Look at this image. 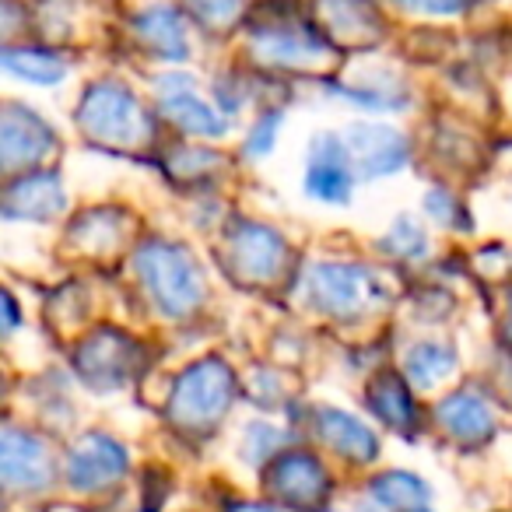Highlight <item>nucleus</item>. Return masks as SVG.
I'll return each mask as SVG.
<instances>
[{
	"label": "nucleus",
	"instance_id": "f257e3e1",
	"mask_svg": "<svg viewBox=\"0 0 512 512\" xmlns=\"http://www.w3.org/2000/svg\"><path fill=\"white\" fill-rule=\"evenodd\" d=\"M134 264L148 295L155 299V306L172 320L190 316L204 299V281H200L197 264H193V256L183 246L148 242V246L137 249Z\"/></svg>",
	"mask_w": 512,
	"mask_h": 512
},
{
	"label": "nucleus",
	"instance_id": "f03ea898",
	"mask_svg": "<svg viewBox=\"0 0 512 512\" xmlns=\"http://www.w3.org/2000/svg\"><path fill=\"white\" fill-rule=\"evenodd\" d=\"M235 379L225 362L207 358L179 376L176 390L169 397V421L183 432H211L225 411L232 407Z\"/></svg>",
	"mask_w": 512,
	"mask_h": 512
},
{
	"label": "nucleus",
	"instance_id": "7ed1b4c3",
	"mask_svg": "<svg viewBox=\"0 0 512 512\" xmlns=\"http://www.w3.org/2000/svg\"><path fill=\"white\" fill-rule=\"evenodd\" d=\"M78 123L102 144L113 148H130L151 137V123L144 116L141 102L120 85H95L81 99Z\"/></svg>",
	"mask_w": 512,
	"mask_h": 512
},
{
	"label": "nucleus",
	"instance_id": "20e7f679",
	"mask_svg": "<svg viewBox=\"0 0 512 512\" xmlns=\"http://www.w3.org/2000/svg\"><path fill=\"white\" fill-rule=\"evenodd\" d=\"M306 295L316 309H327L334 316H358L376 299V281L365 267L316 264L306 278Z\"/></svg>",
	"mask_w": 512,
	"mask_h": 512
},
{
	"label": "nucleus",
	"instance_id": "39448f33",
	"mask_svg": "<svg viewBox=\"0 0 512 512\" xmlns=\"http://www.w3.org/2000/svg\"><path fill=\"white\" fill-rule=\"evenodd\" d=\"M127 474V453L109 435H85L67 456V481L78 491H102Z\"/></svg>",
	"mask_w": 512,
	"mask_h": 512
},
{
	"label": "nucleus",
	"instance_id": "423d86ee",
	"mask_svg": "<svg viewBox=\"0 0 512 512\" xmlns=\"http://www.w3.org/2000/svg\"><path fill=\"white\" fill-rule=\"evenodd\" d=\"M0 474L11 491H43L53 481V460L43 439L8 428L0 442Z\"/></svg>",
	"mask_w": 512,
	"mask_h": 512
},
{
	"label": "nucleus",
	"instance_id": "0eeeda50",
	"mask_svg": "<svg viewBox=\"0 0 512 512\" xmlns=\"http://www.w3.org/2000/svg\"><path fill=\"white\" fill-rule=\"evenodd\" d=\"M228 264L242 281H274L285 264V242L264 225H239L228 239Z\"/></svg>",
	"mask_w": 512,
	"mask_h": 512
},
{
	"label": "nucleus",
	"instance_id": "6e6552de",
	"mask_svg": "<svg viewBox=\"0 0 512 512\" xmlns=\"http://www.w3.org/2000/svg\"><path fill=\"white\" fill-rule=\"evenodd\" d=\"M271 488L292 509H313L327 498L330 477L323 470V463L309 453H285L278 456L271 470Z\"/></svg>",
	"mask_w": 512,
	"mask_h": 512
},
{
	"label": "nucleus",
	"instance_id": "1a4fd4ad",
	"mask_svg": "<svg viewBox=\"0 0 512 512\" xmlns=\"http://www.w3.org/2000/svg\"><path fill=\"white\" fill-rule=\"evenodd\" d=\"M50 148H53L50 127L39 116H32L22 106L4 109V120H0V158H4V169L36 165Z\"/></svg>",
	"mask_w": 512,
	"mask_h": 512
},
{
	"label": "nucleus",
	"instance_id": "9d476101",
	"mask_svg": "<svg viewBox=\"0 0 512 512\" xmlns=\"http://www.w3.org/2000/svg\"><path fill=\"white\" fill-rule=\"evenodd\" d=\"M130 365H134V344L113 330H102L99 337H92L78 355L81 376L95 390H116L130 376Z\"/></svg>",
	"mask_w": 512,
	"mask_h": 512
},
{
	"label": "nucleus",
	"instance_id": "9b49d317",
	"mask_svg": "<svg viewBox=\"0 0 512 512\" xmlns=\"http://www.w3.org/2000/svg\"><path fill=\"white\" fill-rule=\"evenodd\" d=\"M158 99H162V109L169 120H176L183 130L190 134H204V137H218L228 130V120L218 116L204 99H197L190 88V78L176 74V78H162L158 81Z\"/></svg>",
	"mask_w": 512,
	"mask_h": 512
},
{
	"label": "nucleus",
	"instance_id": "f8f14e48",
	"mask_svg": "<svg viewBox=\"0 0 512 512\" xmlns=\"http://www.w3.org/2000/svg\"><path fill=\"white\" fill-rule=\"evenodd\" d=\"M306 193L316 200H330V204H344L351 193L348 169H344V148L337 137L323 134L313 141V162L306 172Z\"/></svg>",
	"mask_w": 512,
	"mask_h": 512
},
{
	"label": "nucleus",
	"instance_id": "ddd939ff",
	"mask_svg": "<svg viewBox=\"0 0 512 512\" xmlns=\"http://www.w3.org/2000/svg\"><path fill=\"white\" fill-rule=\"evenodd\" d=\"M348 148L358 155L365 176H386L407 162V144L400 134L386 127H351Z\"/></svg>",
	"mask_w": 512,
	"mask_h": 512
},
{
	"label": "nucleus",
	"instance_id": "4468645a",
	"mask_svg": "<svg viewBox=\"0 0 512 512\" xmlns=\"http://www.w3.org/2000/svg\"><path fill=\"white\" fill-rule=\"evenodd\" d=\"M64 211V193H60V179L53 172L43 176H25L15 183L4 197V214L8 218H32V221H50L53 214Z\"/></svg>",
	"mask_w": 512,
	"mask_h": 512
},
{
	"label": "nucleus",
	"instance_id": "2eb2a0df",
	"mask_svg": "<svg viewBox=\"0 0 512 512\" xmlns=\"http://www.w3.org/2000/svg\"><path fill=\"white\" fill-rule=\"evenodd\" d=\"M439 425L460 442H484L491 432H495L491 407L484 404V397H477L474 390H460V393H453V397L442 400Z\"/></svg>",
	"mask_w": 512,
	"mask_h": 512
},
{
	"label": "nucleus",
	"instance_id": "dca6fc26",
	"mask_svg": "<svg viewBox=\"0 0 512 512\" xmlns=\"http://www.w3.org/2000/svg\"><path fill=\"white\" fill-rule=\"evenodd\" d=\"M316 15L323 18V25L334 32V43L341 46L372 43L379 36V18L365 0H320Z\"/></svg>",
	"mask_w": 512,
	"mask_h": 512
},
{
	"label": "nucleus",
	"instance_id": "f3484780",
	"mask_svg": "<svg viewBox=\"0 0 512 512\" xmlns=\"http://www.w3.org/2000/svg\"><path fill=\"white\" fill-rule=\"evenodd\" d=\"M320 435L337 449V453L348 456V460H355V463H369V460H376V453H379L376 435H372L358 418H351V414H344V411H334V407L320 411Z\"/></svg>",
	"mask_w": 512,
	"mask_h": 512
},
{
	"label": "nucleus",
	"instance_id": "a211bd4d",
	"mask_svg": "<svg viewBox=\"0 0 512 512\" xmlns=\"http://www.w3.org/2000/svg\"><path fill=\"white\" fill-rule=\"evenodd\" d=\"M372 495L386 512H435L428 484L421 477L407 474V470H390V474L376 477Z\"/></svg>",
	"mask_w": 512,
	"mask_h": 512
},
{
	"label": "nucleus",
	"instance_id": "6ab92c4d",
	"mask_svg": "<svg viewBox=\"0 0 512 512\" xmlns=\"http://www.w3.org/2000/svg\"><path fill=\"white\" fill-rule=\"evenodd\" d=\"M137 39L148 46L155 57L165 60H186V36H183V25H179L176 11L169 8H151L144 11L141 18L134 22Z\"/></svg>",
	"mask_w": 512,
	"mask_h": 512
},
{
	"label": "nucleus",
	"instance_id": "aec40b11",
	"mask_svg": "<svg viewBox=\"0 0 512 512\" xmlns=\"http://www.w3.org/2000/svg\"><path fill=\"white\" fill-rule=\"evenodd\" d=\"M369 404L397 432H411L418 425V407H414L411 393H407V386L397 376H379L369 386Z\"/></svg>",
	"mask_w": 512,
	"mask_h": 512
},
{
	"label": "nucleus",
	"instance_id": "412c9836",
	"mask_svg": "<svg viewBox=\"0 0 512 512\" xmlns=\"http://www.w3.org/2000/svg\"><path fill=\"white\" fill-rule=\"evenodd\" d=\"M456 355L446 344H414L411 355H407V376L414 379V386L428 390V386L442 383V379L453 372Z\"/></svg>",
	"mask_w": 512,
	"mask_h": 512
},
{
	"label": "nucleus",
	"instance_id": "4be33fe9",
	"mask_svg": "<svg viewBox=\"0 0 512 512\" xmlns=\"http://www.w3.org/2000/svg\"><path fill=\"white\" fill-rule=\"evenodd\" d=\"M4 71L32 81V85H57L67 74V64L46 50H8L4 53Z\"/></svg>",
	"mask_w": 512,
	"mask_h": 512
},
{
	"label": "nucleus",
	"instance_id": "5701e85b",
	"mask_svg": "<svg viewBox=\"0 0 512 512\" xmlns=\"http://www.w3.org/2000/svg\"><path fill=\"white\" fill-rule=\"evenodd\" d=\"M386 246H390V253H400V256H421L425 253V232H421V225H414L411 218H397L390 235H386Z\"/></svg>",
	"mask_w": 512,
	"mask_h": 512
},
{
	"label": "nucleus",
	"instance_id": "b1692460",
	"mask_svg": "<svg viewBox=\"0 0 512 512\" xmlns=\"http://www.w3.org/2000/svg\"><path fill=\"white\" fill-rule=\"evenodd\" d=\"M190 4L207 25H214V29H221L225 22H232L235 11H239V0H190Z\"/></svg>",
	"mask_w": 512,
	"mask_h": 512
},
{
	"label": "nucleus",
	"instance_id": "393cba45",
	"mask_svg": "<svg viewBox=\"0 0 512 512\" xmlns=\"http://www.w3.org/2000/svg\"><path fill=\"white\" fill-rule=\"evenodd\" d=\"M278 127H281V113H267L264 120L256 123V130L249 134V144H246L249 155H267V151L274 148V134H278Z\"/></svg>",
	"mask_w": 512,
	"mask_h": 512
},
{
	"label": "nucleus",
	"instance_id": "a878e982",
	"mask_svg": "<svg viewBox=\"0 0 512 512\" xmlns=\"http://www.w3.org/2000/svg\"><path fill=\"white\" fill-rule=\"evenodd\" d=\"M256 442V449H249V463H260L267 453H271L274 446L281 442V435L274 432V428H267V425H256V428H249V435H246V446H253Z\"/></svg>",
	"mask_w": 512,
	"mask_h": 512
},
{
	"label": "nucleus",
	"instance_id": "bb28decb",
	"mask_svg": "<svg viewBox=\"0 0 512 512\" xmlns=\"http://www.w3.org/2000/svg\"><path fill=\"white\" fill-rule=\"evenodd\" d=\"M400 4L418 11V15H456V11H463V0H400Z\"/></svg>",
	"mask_w": 512,
	"mask_h": 512
},
{
	"label": "nucleus",
	"instance_id": "cd10ccee",
	"mask_svg": "<svg viewBox=\"0 0 512 512\" xmlns=\"http://www.w3.org/2000/svg\"><path fill=\"white\" fill-rule=\"evenodd\" d=\"M232 512H274V509H267V505H253V502H246V505H235Z\"/></svg>",
	"mask_w": 512,
	"mask_h": 512
},
{
	"label": "nucleus",
	"instance_id": "c85d7f7f",
	"mask_svg": "<svg viewBox=\"0 0 512 512\" xmlns=\"http://www.w3.org/2000/svg\"><path fill=\"white\" fill-rule=\"evenodd\" d=\"M502 330H505V337L512 341V299H509V313H505V323H502Z\"/></svg>",
	"mask_w": 512,
	"mask_h": 512
}]
</instances>
